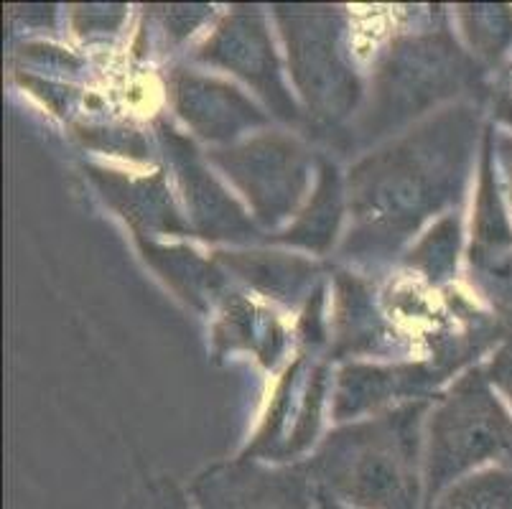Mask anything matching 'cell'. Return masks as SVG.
Instances as JSON below:
<instances>
[{
    "instance_id": "17",
    "label": "cell",
    "mask_w": 512,
    "mask_h": 509,
    "mask_svg": "<svg viewBox=\"0 0 512 509\" xmlns=\"http://www.w3.org/2000/svg\"><path fill=\"white\" fill-rule=\"evenodd\" d=\"M316 509H355V507H349V504L339 502V499L329 497V494L319 492V502H316Z\"/></svg>"
},
{
    "instance_id": "16",
    "label": "cell",
    "mask_w": 512,
    "mask_h": 509,
    "mask_svg": "<svg viewBox=\"0 0 512 509\" xmlns=\"http://www.w3.org/2000/svg\"><path fill=\"white\" fill-rule=\"evenodd\" d=\"M500 163H502V176H505L507 199H510V214H512V135H500Z\"/></svg>"
},
{
    "instance_id": "11",
    "label": "cell",
    "mask_w": 512,
    "mask_h": 509,
    "mask_svg": "<svg viewBox=\"0 0 512 509\" xmlns=\"http://www.w3.org/2000/svg\"><path fill=\"white\" fill-rule=\"evenodd\" d=\"M413 370H372V367H349L342 372L337 390V408L334 415L339 420L347 415H357L362 410L377 408L393 395L406 392L411 385Z\"/></svg>"
},
{
    "instance_id": "3",
    "label": "cell",
    "mask_w": 512,
    "mask_h": 509,
    "mask_svg": "<svg viewBox=\"0 0 512 509\" xmlns=\"http://www.w3.org/2000/svg\"><path fill=\"white\" fill-rule=\"evenodd\" d=\"M512 459V410L497 398L484 370L454 382L428 420L423 487L426 507L454 482Z\"/></svg>"
},
{
    "instance_id": "10",
    "label": "cell",
    "mask_w": 512,
    "mask_h": 509,
    "mask_svg": "<svg viewBox=\"0 0 512 509\" xmlns=\"http://www.w3.org/2000/svg\"><path fill=\"white\" fill-rule=\"evenodd\" d=\"M426 509H512V466H484L446 487Z\"/></svg>"
},
{
    "instance_id": "8",
    "label": "cell",
    "mask_w": 512,
    "mask_h": 509,
    "mask_svg": "<svg viewBox=\"0 0 512 509\" xmlns=\"http://www.w3.org/2000/svg\"><path fill=\"white\" fill-rule=\"evenodd\" d=\"M176 105L186 123L207 138H230L237 130L263 123L253 102L212 79L181 77L176 84Z\"/></svg>"
},
{
    "instance_id": "9",
    "label": "cell",
    "mask_w": 512,
    "mask_h": 509,
    "mask_svg": "<svg viewBox=\"0 0 512 509\" xmlns=\"http://www.w3.org/2000/svg\"><path fill=\"white\" fill-rule=\"evenodd\" d=\"M403 54L395 56L388 77L390 84H398V95L393 102L406 105V110H416L418 105L428 102L444 84H456L462 77L459 69V54L454 49H439L436 41H411Z\"/></svg>"
},
{
    "instance_id": "18",
    "label": "cell",
    "mask_w": 512,
    "mask_h": 509,
    "mask_svg": "<svg viewBox=\"0 0 512 509\" xmlns=\"http://www.w3.org/2000/svg\"><path fill=\"white\" fill-rule=\"evenodd\" d=\"M500 118L512 128V97H507V100L500 105Z\"/></svg>"
},
{
    "instance_id": "13",
    "label": "cell",
    "mask_w": 512,
    "mask_h": 509,
    "mask_svg": "<svg viewBox=\"0 0 512 509\" xmlns=\"http://www.w3.org/2000/svg\"><path fill=\"white\" fill-rule=\"evenodd\" d=\"M337 212H339V204H337V186H329V176L327 181L321 184L319 189V199H316V207L314 212L309 209L306 217L299 219V224L293 227V235L291 240L296 242H304L306 247H321L319 237L329 240V235L334 232V224H337Z\"/></svg>"
},
{
    "instance_id": "6",
    "label": "cell",
    "mask_w": 512,
    "mask_h": 509,
    "mask_svg": "<svg viewBox=\"0 0 512 509\" xmlns=\"http://www.w3.org/2000/svg\"><path fill=\"white\" fill-rule=\"evenodd\" d=\"M217 161L248 194L255 212L271 222L286 217L304 191V156L286 138H258Z\"/></svg>"
},
{
    "instance_id": "7",
    "label": "cell",
    "mask_w": 512,
    "mask_h": 509,
    "mask_svg": "<svg viewBox=\"0 0 512 509\" xmlns=\"http://www.w3.org/2000/svg\"><path fill=\"white\" fill-rule=\"evenodd\" d=\"M202 56L248 79L281 110L283 118H293V105L283 92L281 74H278L276 51L258 13L227 16L212 41H207Z\"/></svg>"
},
{
    "instance_id": "14",
    "label": "cell",
    "mask_w": 512,
    "mask_h": 509,
    "mask_svg": "<svg viewBox=\"0 0 512 509\" xmlns=\"http://www.w3.org/2000/svg\"><path fill=\"white\" fill-rule=\"evenodd\" d=\"M477 265L482 270L484 280L490 283L497 301L512 308V250L484 255V258H477Z\"/></svg>"
},
{
    "instance_id": "2",
    "label": "cell",
    "mask_w": 512,
    "mask_h": 509,
    "mask_svg": "<svg viewBox=\"0 0 512 509\" xmlns=\"http://www.w3.org/2000/svg\"><path fill=\"white\" fill-rule=\"evenodd\" d=\"M469 133L467 115H446L362 163L352 176V207L362 230L390 237L416 230L449 199L467 158Z\"/></svg>"
},
{
    "instance_id": "15",
    "label": "cell",
    "mask_w": 512,
    "mask_h": 509,
    "mask_svg": "<svg viewBox=\"0 0 512 509\" xmlns=\"http://www.w3.org/2000/svg\"><path fill=\"white\" fill-rule=\"evenodd\" d=\"M490 385L495 387L502 395V400L507 403V408L512 410V334L505 336V342L497 347V352L492 354L487 370H484Z\"/></svg>"
},
{
    "instance_id": "5",
    "label": "cell",
    "mask_w": 512,
    "mask_h": 509,
    "mask_svg": "<svg viewBox=\"0 0 512 509\" xmlns=\"http://www.w3.org/2000/svg\"><path fill=\"white\" fill-rule=\"evenodd\" d=\"M192 497L197 509H316L319 487L301 466L235 461L199 476Z\"/></svg>"
},
{
    "instance_id": "12",
    "label": "cell",
    "mask_w": 512,
    "mask_h": 509,
    "mask_svg": "<svg viewBox=\"0 0 512 509\" xmlns=\"http://www.w3.org/2000/svg\"><path fill=\"white\" fill-rule=\"evenodd\" d=\"M472 23H467L472 46L479 54L497 62L512 46V8L507 6H479L469 8Z\"/></svg>"
},
{
    "instance_id": "4",
    "label": "cell",
    "mask_w": 512,
    "mask_h": 509,
    "mask_svg": "<svg viewBox=\"0 0 512 509\" xmlns=\"http://www.w3.org/2000/svg\"><path fill=\"white\" fill-rule=\"evenodd\" d=\"M281 13L291 56L293 79L327 120L347 115L355 105L357 79L347 67L342 44V18L329 8H286Z\"/></svg>"
},
{
    "instance_id": "1",
    "label": "cell",
    "mask_w": 512,
    "mask_h": 509,
    "mask_svg": "<svg viewBox=\"0 0 512 509\" xmlns=\"http://www.w3.org/2000/svg\"><path fill=\"white\" fill-rule=\"evenodd\" d=\"M423 410L406 405L332 433L306 466L319 492L355 509H426Z\"/></svg>"
}]
</instances>
